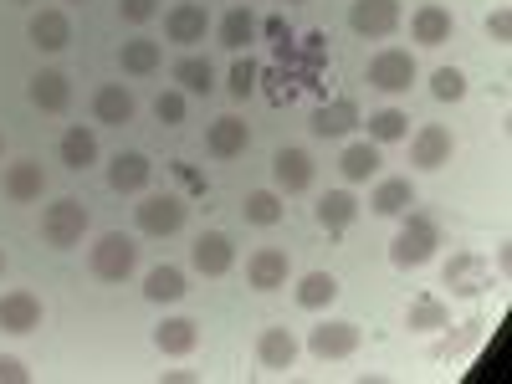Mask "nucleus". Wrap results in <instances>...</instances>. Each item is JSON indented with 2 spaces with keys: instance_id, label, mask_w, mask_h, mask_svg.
<instances>
[{
  "instance_id": "58836bf2",
  "label": "nucleus",
  "mask_w": 512,
  "mask_h": 384,
  "mask_svg": "<svg viewBox=\"0 0 512 384\" xmlns=\"http://www.w3.org/2000/svg\"><path fill=\"white\" fill-rule=\"evenodd\" d=\"M154 118H159V123H169V128L185 123V93H180V88L159 93V98H154Z\"/></svg>"
},
{
  "instance_id": "1a4fd4ad",
  "label": "nucleus",
  "mask_w": 512,
  "mask_h": 384,
  "mask_svg": "<svg viewBox=\"0 0 512 384\" xmlns=\"http://www.w3.org/2000/svg\"><path fill=\"white\" fill-rule=\"evenodd\" d=\"M451 154H456V139H451L446 123L415 128V139H410V164L415 169H441V164H451Z\"/></svg>"
},
{
  "instance_id": "cd10ccee",
  "label": "nucleus",
  "mask_w": 512,
  "mask_h": 384,
  "mask_svg": "<svg viewBox=\"0 0 512 384\" xmlns=\"http://www.w3.org/2000/svg\"><path fill=\"white\" fill-rule=\"evenodd\" d=\"M57 154H62V164H67V169H93V164H98V134L77 123V128H67V134H62Z\"/></svg>"
},
{
  "instance_id": "0eeeda50",
  "label": "nucleus",
  "mask_w": 512,
  "mask_h": 384,
  "mask_svg": "<svg viewBox=\"0 0 512 384\" xmlns=\"http://www.w3.org/2000/svg\"><path fill=\"white\" fill-rule=\"evenodd\" d=\"M364 77H369V88H379V93H410V82H415V57L400 52V47H384V52L369 57Z\"/></svg>"
},
{
  "instance_id": "f8f14e48",
  "label": "nucleus",
  "mask_w": 512,
  "mask_h": 384,
  "mask_svg": "<svg viewBox=\"0 0 512 384\" xmlns=\"http://www.w3.org/2000/svg\"><path fill=\"white\" fill-rule=\"evenodd\" d=\"M205 31H210V16H205V6H195V0H180V6L164 11V36L180 41V47L205 41Z\"/></svg>"
},
{
  "instance_id": "4c0bfd02",
  "label": "nucleus",
  "mask_w": 512,
  "mask_h": 384,
  "mask_svg": "<svg viewBox=\"0 0 512 384\" xmlns=\"http://www.w3.org/2000/svg\"><path fill=\"white\" fill-rule=\"evenodd\" d=\"M431 93H436L441 103H461V98H466V72H461V67H436V72H431Z\"/></svg>"
},
{
  "instance_id": "2f4dec72",
  "label": "nucleus",
  "mask_w": 512,
  "mask_h": 384,
  "mask_svg": "<svg viewBox=\"0 0 512 384\" xmlns=\"http://www.w3.org/2000/svg\"><path fill=\"white\" fill-rule=\"evenodd\" d=\"M338 169H344V180H349V185H359V180L379 175V144H374V139L349 144L344 154H338Z\"/></svg>"
},
{
  "instance_id": "ddd939ff",
  "label": "nucleus",
  "mask_w": 512,
  "mask_h": 384,
  "mask_svg": "<svg viewBox=\"0 0 512 384\" xmlns=\"http://www.w3.org/2000/svg\"><path fill=\"white\" fill-rule=\"evenodd\" d=\"M287 251H277V246H262V251H251L246 256V282L256 287V292H277V287H287Z\"/></svg>"
},
{
  "instance_id": "6ab92c4d",
  "label": "nucleus",
  "mask_w": 512,
  "mask_h": 384,
  "mask_svg": "<svg viewBox=\"0 0 512 384\" xmlns=\"http://www.w3.org/2000/svg\"><path fill=\"white\" fill-rule=\"evenodd\" d=\"M195 344H200V323H195V318H164V323L154 328V349L169 354V359L195 354Z\"/></svg>"
},
{
  "instance_id": "9d476101",
  "label": "nucleus",
  "mask_w": 512,
  "mask_h": 384,
  "mask_svg": "<svg viewBox=\"0 0 512 384\" xmlns=\"http://www.w3.org/2000/svg\"><path fill=\"white\" fill-rule=\"evenodd\" d=\"M190 267H195L200 277H226V272L236 267V246H231V236H226V231H205V236L190 246Z\"/></svg>"
},
{
  "instance_id": "20e7f679",
  "label": "nucleus",
  "mask_w": 512,
  "mask_h": 384,
  "mask_svg": "<svg viewBox=\"0 0 512 384\" xmlns=\"http://www.w3.org/2000/svg\"><path fill=\"white\" fill-rule=\"evenodd\" d=\"M441 282L456 292V297H482V292H492V262L482 251H456L451 262H446V272H441Z\"/></svg>"
},
{
  "instance_id": "393cba45",
  "label": "nucleus",
  "mask_w": 512,
  "mask_h": 384,
  "mask_svg": "<svg viewBox=\"0 0 512 384\" xmlns=\"http://www.w3.org/2000/svg\"><path fill=\"white\" fill-rule=\"evenodd\" d=\"M256 364L262 369H292L297 364V338H292V328H267L262 338H256Z\"/></svg>"
},
{
  "instance_id": "473e14b6",
  "label": "nucleus",
  "mask_w": 512,
  "mask_h": 384,
  "mask_svg": "<svg viewBox=\"0 0 512 384\" xmlns=\"http://www.w3.org/2000/svg\"><path fill=\"white\" fill-rule=\"evenodd\" d=\"M144 297H149V303H180V297H185V272L180 267H149L144 272Z\"/></svg>"
},
{
  "instance_id": "a211bd4d",
  "label": "nucleus",
  "mask_w": 512,
  "mask_h": 384,
  "mask_svg": "<svg viewBox=\"0 0 512 384\" xmlns=\"http://www.w3.org/2000/svg\"><path fill=\"white\" fill-rule=\"evenodd\" d=\"M410 36L420 41V47H446V41L456 36V16L446 6H420L410 16Z\"/></svg>"
},
{
  "instance_id": "f3484780",
  "label": "nucleus",
  "mask_w": 512,
  "mask_h": 384,
  "mask_svg": "<svg viewBox=\"0 0 512 384\" xmlns=\"http://www.w3.org/2000/svg\"><path fill=\"white\" fill-rule=\"evenodd\" d=\"M149 180H154V164L144 159V154H118L113 164H108V185L118 190V195H139V190H149Z\"/></svg>"
},
{
  "instance_id": "a19ab883",
  "label": "nucleus",
  "mask_w": 512,
  "mask_h": 384,
  "mask_svg": "<svg viewBox=\"0 0 512 384\" xmlns=\"http://www.w3.org/2000/svg\"><path fill=\"white\" fill-rule=\"evenodd\" d=\"M226 88H231V98H251V88H256V67H251V62H236Z\"/></svg>"
},
{
  "instance_id": "39448f33",
  "label": "nucleus",
  "mask_w": 512,
  "mask_h": 384,
  "mask_svg": "<svg viewBox=\"0 0 512 384\" xmlns=\"http://www.w3.org/2000/svg\"><path fill=\"white\" fill-rule=\"evenodd\" d=\"M400 0H354L349 6V31L364 36V41H384L400 31Z\"/></svg>"
},
{
  "instance_id": "ea45409f",
  "label": "nucleus",
  "mask_w": 512,
  "mask_h": 384,
  "mask_svg": "<svg viewBox=\"0 0 512 384\" xmlns=\"http://www.w3.org/2000/svg\"><path fill=\"white\" fill-rule=\"evenodd\" d=\"M118 16H123L128 26H144V21L159 16V0H118Z\"/></svg>"
},
{
  "instance_id": "aec40b11",
  "label": "nucleus",
  "mask_w": 512,
  "mask_h": 384,
  "mask_svg": "<svg viewBox=\"0 0 512 384\" xmlns=\"http://www.w3.org/2000/svg\"><path fill=\"white\" fill-rule=\"evenodd\" d=\"M31 103L41 108V113H67V103H72V82H67V72H57V67H47V72H36L31 77Z\"/></svg>"
},
{
  "instance_id": "f257e3e1",
  "label": "nucleus",
  "mask_w": 512,
  "mask_h": 384,
  "mask_svg": "<svg viewBox=\"0 0 512 384\" xmlns=\"http://www.w3.org/2000/svg\"><path fill=\"white\" fill-rule=\"evenodd\" d=\"M436 246H441V226H436V216L431 210H405L400 216V231H395V241H390V262L400 267V272H415V267H425L436 256Z\"/></svg>"
},
{
  "instance_id": "b1692460",
  "label": "nucleus",
  "mask_w": 512,
  "mask_h": 384,
  "mask_svg": "<svg viewBox=\"0 0 512 384\" xmlns=\"http://www.w3.org/2000/svg\"><path fill=\"white\" fill-rule=\"evenodd\" d=\"M134 113H139V103H134V93H128L123 82H108V88H98V98H93V118H98V123L123 128V123H134Z\"/></svg>"
},
{
  "instance_id": "c85d7f7f",
  "label": "nucleus",
  "mask_w": 512,
  "mask_h": 384,
  "mask_svg": "<svg viewBox=\"0 0 512 384\" xmlns=\"http://www.w3.org/2000/svg\"><path fill=\"white\" fill-rule=\"evenodd\" d=\"M297 308H308V313H323L333 297H338V277L333 272H303L297 277Z\"/></svg>"
},
{
  "instance_id": "c03bdc74",
  "label": "nucleus",
  "mask_w": 512,
  "mask_h": 384,
  "mask_svg": "<svg viewBox=\"0 0 512 384\" xmlns=\"http://www.w3.org/2000/svg\"><path fill=\"white\" fill-rule=\"evenodd\" d=\"M0 272H6V251H0Z\"/></svg>"
},
{
  "instance_id": "2eb2a0df",
  "label": "nucleus",
  "mask_w": 512,
  "mask_h": 384,
  "mask_svg": "<svg viewBox=\"0 0 512 384\" xmlns=\"http://www.w3.org/2000/svg\"><path fill=\"white\" fill-rule=\"evenodd\" d=\"M0 190H6L16 205H31V200H41V190H47V175H41L36 159H16V164H6V175H0Z\"/></svg>"
},
{
  "instance_id": "412c9836",
  "label": "nucleus",
  "mask_w": 512,
  "mask_h": 384,
  "mask_svg": "<svg viewBox=\"0 0 512 384\" xmlns=\"http://www.w3.org/2000/svg\"><path fill=\"white\" fill-rule=\"evenodd\" d=\"M313 216H318V226H323L328 236H344V231L354 226V216H359V200H354L349 190H328V195L313 205Z\"/></svg>"
},
{
  "instance_id": "7ed1b4c3",
  "label": "nucleus",
  "mask_w": 512,
  "mask_h": 384,
  "mask_svg": "<svg viewBox=\"0 0 512 384\" xmlns=\"http://www.w3.org/2000/svg\"><path fill=\"white\" fill-rule=\"evenodd\" d=\"M82 231H88V205H82V200L62 195V200H52L47 210H41V241H47V246L67 251V246L82 241Z\"/></svg>"
},
{
  "instance_id": "c756f323",
  "label": "nucleus",
  "mask_w": 512,
  "mask_h": 384,
  "mask_svg": "<svg viewBox=\"0 0 512 384\" xmlns=\"http://www.w3.org/2000/svg\"><path fill=\"white\" fill-rule=\"evenodd\" d=\"M369 205H374V216H405V210L415 205V185L410 180H379L374 185V195H369Z\"/></svg>"
},
{
  "instance_id": "6e6552de",
  "label": "nucleus",
  "mask_w": 512,
  "mask_h": 384,
  "mask_svg": "<svg viewBox=\"0 0 512 384\" xmlns=\"http://www.w3.org/2000/svg\"><path fill=\"white\" fill-rule=\"evenodd\" d=\"M134 216H139V231L144 236H180L190 205L180 195H149L144 205H134Z\"/></svg>"
},
{
  "instance_id": "bb28decb",
  "label": "nucleus",
  "mask_w": 512,
  "mask_h": 384,
  "mask_svg": "<svg viewBox=\"0 0 512 384\" xmlns=\"http://www.w3.org/2000/svg\"><path fill=\"white\" fill-rule=\"evenodd\" d=\"M159 62H164V52H159V41H149V36H134V41L118 47V67L128 77H149V72H159Z\"/></svg>"
},
{
  "instance_id": "5701e85b",
  "label": "nucleus",
  "mask_w": 512,
  "mask_h": 384,
  "mask_svg": "<svg viewBox=\"0 0 512 384\" xmlns=\"http://www.w3.org/2000/svg\"><path fill=\"white\" fill-rule=\"evenodd\" d=\"M405 328L410 333H441V328H451V308L441 303L436 292H420V297H410V308H405Z\"/></svg>"
},
{
  "instance_id": "f704fd0d",
  "label": "nucleus",
  "mask_w": 512,
  "mask_h": 384,
  "mask_svg": "<svg viewBox=\"0 0 512 384\" xmlns=\"http://www.w3.org/2000/svg\"><path fill=\"white\" fill-rule=\"evenodd\" d=\"M369 139H374V144H400V139H410V118H405L400 108L369 113Z\"/></svg>"
},
{
  "instance_id": "e433bc0d",
  "label": "nucleus",
  "mask_w": 512,
  "mask_h": 384,
  "mask_svg": "<svg viewBox=\"0 0 512 384\" xmlns=\"http://www.w3.org/2000/svg\"><path fill=\"white\" fill-rule=\"evenodd\" d=\"M482 333H487V323L482 318H472V323H461V333L456 338H446V344L436 349V359H466L477 344H482Z\"/></svg>"
},
{
  "instance_id": "7c9ffc66",
  "label": "nucleus",
  "mask_w": 512,
  "mask_h": 384,
  "mask_svg": "<svg viewBox=\"0 0 512 384\" xmlns=\"http://www.w3.org/2000/svg\"><path fill=\"white\" fill-rule=\"evenodd\" d=\"M256 31H262V26H256V16H251L246 6L226 11L221 26H216V36H221V47H226V52H246L251 41H256Z\"/></svg>"
},
{
  "instance_id": "423d86ee",
  "label": "nucleus",
  "mask_w": 512,
  "mask_h": 384,
  "mask_svg": "<svg viewBox=\"0 0 512 384\" xmlns=\"http://www.w3.org/2000/svg\"><path fill=\"white\" fill-rule=\"evenodd\" d=\"M359 344H364L359 323H344V318H328V323H318V328L308 333V354L323 359V364H328V359H354Z\"/></svg>"
},
{
  "instance_id": "c9c22d12",
  "label": "nucleus",
  "mask_w": 512,
  "mask_h": 384,
  "mask_svg": "<svg viewBox=\"0 0 512 384\" xmlns=\"http://www.w3.org/2000/svg\"><path fill=\"white\" fill-rule=\"evenodd\" d=\"M241 210H246L251 226H277V221H282V195H277V190H251Z\"/></svg>"
},
{
  "instance_id": "a18cd8bd",
  "label": "nucleus",
  "mask_w": 512,
  "mask_h": 384,
  "mask_svg": "<svg viewBox=\"0 0 512 384\" xmlns=\"http://www.w3.org/2000/svg\"><path fill=\"white\" fill-rule=\"evenodd\" d=\"M287 6H303V0H287Z\"/></svg>"
},
{
  "instance_id": "a878e982",
  "label": "nucleus",
  "mask_w": 512,
  "mask_h": 384,
  "mask_svg": "<svg viewBox=\"0 0 512 384\" xmlns=\"http://www.w3.org/2000/svg\"><path fill=\"white\" fill-rule=\"evenodd\" d=\"M354 123H359V103L354 98H333V103H323L313 113V134L318 139H344Z\"/></svg>"
},
{
  "instance_id": "f03ea898",
  "label": "nucleus",
  "mask_w": 512,
  "mask_h": 384,
  "mask_svg": "<svg viewBox=\"0 0 512 384\" xmlns=\"http://www.w3.org/2000/svg\"><path fill=\"white\" fill-rule=\"evenodd\" d=\"M88 267L103 282H128V277L139 272V241L123 236V231H103L93 241V251H88Z\"/></svg>"
},
{
  "instance_id": "4be33fe9",
  "label": "nucleus",
  "mask_w": 512,
  "mask_h": 384,
  "mask_svg": "<svg viewBox=\"0 0 512 384\" xmlns=\"http://www.w3.org/2000/svg\"><path fill=\"white\" fill-rule=\"evenodd\" d=\"M246 144H251V128L241 118H216L205 128V149L216 159H236V154H246Z\"/></svg>"
},
{
  "instance_id": "4468645a",
  "label": "nucleus",
  "mask_w": 512,
  "mask_h": 384,
  "mask_svg": "<svg viewBox=\"0 0 512 384\" xmlns=\"http://www.w3.org/2000/svg\"><path fill=\"white\" fill-rule=\"evenodd\" d=\"M31 328H41V297L0 292V333H31Z\"/></svg>"
},
{
  "instance_id": "dca6fc26",
  "label": "nucleus",
  "mask_w": 512,
  "mask_h": 384,
  "mask_svg": "<svg viewBox=\"0 0 512 384\" xmlns=\"http://www.w3.org/2000/svg\"><path fill=\"white\" fill-rule=\"evenodd\" d=\"M26 36H31V47L36 52H62L67 41H72V21H67V11H36L31 16V26H26Z\"/></svg>"
},
{
  "instance_id": "37998d69",
  "label": "nucleus",
  "mask_w": 512,
  "mask_h": 384,
  "mask_svg": "<svg viewBox=\"0 0 512 384\" xmlns=\"http://www.w3.org/2000/svg\"><path fill=\"white\" fill-rule=\"evenodd\" d=\"M26 379H31V369L16 354H0V384H26Z\"/></svg>"
},
{
  "instance_id": "49530a36",
  "label": "nucleus",
  "mask_w": 512,
  "mask_h": 384,
  "mask_svg": "<svg viewBox=\"0 0 512 384\" xmlns=\"http://www.w3.org/2000/svg\"><path fill=\"white\" fill-rule=\"evenodd\" d=\"M0 149H6V144H0Z\"/></svg>"
},
{
  "instance_id": "79ce46f5",
  "label": "nucleus",
  "mask_w": 512,
  "mask_h": 384,
  "mask_svg": "<svg viewBox=\"0 0 512 384\" xmlns=\"http://www.w3.org/2000/svg\"><path fill=\"white\" fill-rule=\"evenodd\" d=\"M487 36L497 41V47H507V41H512V11H507V6H497V11L487 16Z\"/></svg>"
},
{
  "instance_id": "72a5a7b5",
  "label": "nucleus",
  "mask_w": 512,
  "mask_h": 384,
  "mask_svg": "<svg viewBox=\"0 0 512 384\" xmlns=\"http://www.w3.org/2000/svg\"><path fill=\"white\" fill-rule=\"evenodd\" d=\"M169 77L180 82V93H210L216 88V67H210L205 57H180Z\"/></svg>"
},
{
  "instance_id": "9b49d317",
  "label": "nucleus",
  "mask_w": 512,
  "mask_h": 384,
  "mask_svg": "<svg viewBox=\"0 0 512 384\" xmlns=\"http://www.w3.org/2000/svg\"><path fill=\"white\" fill-rule=\"evenodd\" d=\"M272 180H277V195H308L313 190V159H308V149H277Z\"/></svg>"
}]
</instances>
